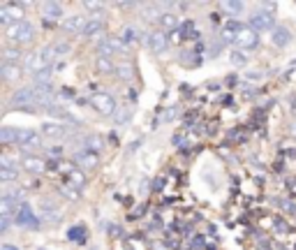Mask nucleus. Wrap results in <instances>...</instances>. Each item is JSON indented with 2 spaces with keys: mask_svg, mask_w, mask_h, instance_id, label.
<instances>
[{
  "mask_svg": "<svg viewBox=\"0 0 296 250\" xmlns=\"http://www.w3.org/2000/svg\"><path fill=\"white\" fill-rule=\"evenodd\" d=\"M74 163L81 165V167H95L97 165V156L88 149H79V151H74Z\"/></svg>",
  "mask_w": 296,
  "mask_h": 250,
  "instance_id": "14",
  "label": "nucleus"
},
{
  "mask_svg": "<svg viewBox=\"0 0 296 250\" xmlns=\"http://www.w3.org/2000/svg\"><path fill=\"white\" fill-rule=\"evenodd\" d=\"M271 42H273L276 47H285V44H290V42H292V33H290V28H285V26L273 28Z\"/></svg>",
  "mask_w": 296,
  "mask_h": 250,
  "instance_id": "17",
  "label": "nucleus"
},
{
  "mask_svg": "<svg viewBox=\"0 0 296 250\" xmlns=\"http://www.w3.org/2000/svg\"><path fill=\"white\" fill-rule=\"evenodd\" d=\"M2 79L5 82H12V79H16V77L21 75V70H19V63H5L2 61Z\"/></svg>",
  "mask_w": 296,
  "mask_h": 250,
  "instance_id": "21",
  "label": "nucleus"
},
{
  "mask_svg": "<svg viewBox=\"0 0 296 250\" xmlns=\"http://www.w3.org/2000/svg\"><path fill=\"white\" fill-rule=\"evenodd\" d=\"M243 2H238V0H229V2H222V9L229 14H241L243 12Z\"/></svg>",
  "mask_w": 296,
  "mask_h": 250,
  "instance_id": "29",
  "label": "nucleus"
},
{
  "mask_svg": "<svg viewBox=\"0 0 296 250\" xmlns=\"http://www.w3.org/2000/svg\"><path fill=\"white\" fill-rule=\"evenodd\" d=\"M33 37H35V26L26 19L7 28V40L12 44H23V42H30Z\"/></svg>",
  "mask_w": 296,
  "mask_h": 250,
  "instance_id": "2",
  "label": "nucleus"
},
{
  "mask_svg": "<svg viewBox=\"0 0 296 250\" xmlns=\"http://www.w3.org/2000/svg\"><path fill=\"white\" fill-rule=\"evenodd\" d=\"M130 118H132V109H130V107H118V111L114 114L116 123H128Z\"/></svg>",
  "mask_w": 296,
  "mask_h": 250,
  "instance_id": "28",
  "label": "nucleus"
},
{
  "mask_svg": "<svg viewBox=\"0 0 296 250\" xmlns=\"http://www.w3.org/2000/svg\"><path fill=\"white\" fill-rule=\"evenodd\" d=\"M61 192H63V195H65V197H68V199H72V202H74V199H79V190H76V188H72L70 183H65V185H61Z\"/></svg>",
  "mask_w": 296,
  "mask_h": 250,
  "instance_id": "31",
  "label": "nucleus"
},
{
  "mask_svg": "<svg viewBox=\"0 0 296 250\" xmlns=\"http://www.w3.org/2000/svg\"><path fill=\"white\" fill-rule=\"evenodd\" d=\"M0 181H2V183L19 181V169H14V167H0Z\"/></svg>",
  "mask_w": 296,
  "mask_h": 250,
  "instance_id": "24",
  "label": "nucleus"
},
{
  "mask_svg": "<svg viewBox=\"0 0 296 250\" xmlns=\"http://www.w3.org/2000/svg\"><path fill=\"white\" fill-rule=\"evenodd\" d=\"M116 72H118V77H121V79H130V77H132V65H118V70H116Z\"/></svg>",
  "mask_w": 296,
  "mask_h": 250,
  "instance_id": "35",
  "label": "nucleus"
},
{
  "mask_svg": "<svg viewBox=\"0 0 296 250\" xmlns=\"http://www.w3.org/2000/svg\"><path fill=\"white\" fill-rule=\"evenodd\" d=\"M42 135L51 137V139H61V137L68 135V125H63V123H47V125H42Z\"/></svg>",
  "mask_w": 296,
  "mask_h": 250,
  "instance_id": "15",
  "label": "nucleus"
},
{
  "mask_svg": "<svg viewBox=\"0 0 296 250\" xmlns=\"http://www.w3.org/2000/svg\"><path fill=\"white\" fill-rule=\"evenodd\" d=\"M42 14H44V19H47V21L61 19L63 5H61V2H44V5H42Z\"/></svg>",
  "mask_w": 296,
  "mask_h": 250,
  "instance_id": "18",
  "label": "nucleus"
},
{
  "mask_svg": "<svg viewBox=\"0 0 296 250\" xmlns=\"http://www.w3.org/2000/svg\"><path fill=\"white\" fill-rule=\"evenodd\" d=\"M176 23H178V16L176 14H171V12H164V14H160V26L162 28H176Z\"/></svg>",
  "mask_w": 296,
  "mask_h": 250,
  "instance_id": "25",
  "label": "nucleus"
},
{
  "mask_svg": "<svg viewBox=\"0 0 296 250\" xmlns=\"http://www.w3.org/2000/svg\"><path fill=\"white\" fill-rule=\"evenodd\" d=\"M51 77H54V72H51V70H44L40 75H33V82H35V86H49V83H51Z\"/></svg>",
  "mask_w": 296,
  "mask_h": 250,
  "instance_id": "26",
  "label": "nucleus"
},
{
  "mask_svg": "<svg viewBox=\"0 0 296 250\" xmlns=\"http://www.w3.org/2000/svg\"><path fill=\"white\" fill-rule=\"evenodd\" d=\"M83 237H86V230H83V227H72V230H70V239H76V241H83Z\"/></svg>",
  "mask_w": 296,
  "mask_h": 250,
  "instance_id": "33",
  "label": "nucleus"
},
{
  "mask_svg": "<svg viewBox=\"0 0 296 250\" xmlns=\"http://www.w3.org/2000/svg\"><path fill=\"white\" fill-rule=\"evenodd\" d=\"M16 146L21 149H40L42 146V137L30 128L19 130V137H16Z\"/></svg>",
  "mask_w": 296,
  "mask_h": 250,
  "instance_id": "9",
  "label": "nucleus"
},
{
  "mask_svg": "<svg viewBox=\"0 0 296 250\" xmlns=\"http://www.w3.org/2000/svg\"><path fill=\"white\" fill-rule=\"evenodd\" d=\"M12 107L26 109V111H35V107H40V97H37V90L35 88H19L14 90L12 95Z\"/></svg>",
  "mask_w": 296,
  "mask_h": 250,
  "instance_id": "1",
  "label": "nucleus"
},
{
  "mask_svg": "<svg viewBox=\"0 0 296 250\" xmlns=\"http://www.w3.org/2000/svg\"><path fill=\"white\" fill-rule=\"evenodd\" d=\"M95 68H97V72H100V75H114L116 70V65H114V61H111V58H97V63H95Z\"/></svg>",
  "mask_w": 296,
  "mask_h": 250,
  "instance_id": "22",
  "label": "nucleus"
},
{
  "mask_svg": "<svg viewBox=\"0 0 296 250\" xmlns=\"http://www.w3.org/2000/svg\"><path fill=\"white\" fill-rule=\"evenodd\" d=\"M123 42H125V44H135L137 42V30L132 26H128L123 30Z\"/></svg>",
  "mask_w": 296,
  "mask_h": 250,
  "instance_id": "32",
  "label": "nucleus"
},
{
  "mask_svg": "<svg viewBox=\"0 0 296 250\" xmlns=\"http://www.w3.org/2000/svg\"><path fill=\"white\" fill-rule=\"evenodd\" d=\"M292 132H294V137H296V121H294V125H292Z\"/></svg>",
  "mask_w": 296,
  "mask_h": 250,
  "instance_id": "38",
  "label": "nucleus"
},
{
  "mask_svg": "<svg viewBox=\"0 0 296 250\" xmlns=\"http://www.w3.org/2000/svg\"><path fill=\"white\" fill-rule=\"evenodd\" d=\"M146 44H148V49H150L153 54H162V51H167V47H169V35L162 33V30L150 33L146 37Z\"/></svg>",
  "mask_w": 296,
  "mask_h": 250,
  "instance_id": "10",
  "label": "nucleus"
},
{
  "mask_svg": "<svg viewBox=\"0 0 296 250\" xmlns=\"http://www.w3.org/2000/svg\"><path fill=\"white\" fill-rule=\"evenodd\" d=\"M68 178H70V185L72 188H76V190H81L83 185H86V176H83V171L81 169H72L68 174Z\"/></svg>",
  "mask_w": 296,
  "mask_h": 250,
  "instance_id": "23",
  "label": "nucleus"
},
{
  "mask_svg": "<svg viewBox=\"0 0 296 250\" xmlns=\"http://www.w3.org/2000/svg\"><path fill=\"white\" fill-rule=\"evenodd\" d=\"M125 51H128V44L118 37H107L97 44V54L102 58H111V54H125Z\"/></svg>",
  "mask_w": 296,
  "mask_h": 250,
  "instance_id": "6",
  "label": "nucleus"
},
{
  "mask_svg": "<svg viewBox=\"0 0 296 250\" xmlns=\"http://www.w3.org/2000/svg\"><path fill=\"white\" fill-rule=\"evenodd\" d=\"M26 70L30 75H40L44 70H51V61H49L47 54L40 49V51H35V54H30L26 58Z\"/></svg>",
  "mask_w": 296,
  "mask_h": 250,
  "instance_id": "7",
  "label": "nucleus"
},
{
  "mask_svg": "<svg viewBox=\"0 0 296 250\" xmlns=\"http://www.w3.org/2000/svg\"><path fill=\"white\" fill-rule=\"evenodd\" d=\"M241 30H243V26L238 23V21H236V19H229L227 23L222 26V35H220L222 42H224V44H231V42H234V44H236V40H238Z\"/></svg>",
  "mask_w": 296,
  "mask_h": 250,
  "instance_id": "12",
  "label": "nucleus"
},
{
  "mask_svg": "<svg viewBox=\"0 0 296 250\" xmlns=\"http://www.w3.org/2000/svg\"><path fill=\"white\" fill-rule=\"evenodd\" d=\"M19 58H21L19 49H5V54H2V61L5 63H19Z\"/></svg>",
  "mask_w": 296,
  "mask_h": 250,
  "instance_id": "30",
  "label": "nucleus"
},
{
  "mask_svg": "<svg viewBox=\"0 0 296 250\" xmlns=\"http://www.w3.org/2000/svg\"><path fill=\"white\" fill-rule=\"evenodd\" d=\"M12 220H14V216H0V232L9 230V227H12Z\"/></svg>",
  "mask_w": 296,
  "mask_h": 250,
  "instance_id": "36",
  "label": "nucleus"
},
{
  "mask_svg": "<svg viewBox=\"0 0 296 250\" xmlns=\"http://www.w3.org/2000/svg\"><path fill=\"white\" fill-rule=\"evenodd\" d=\"M231 63H234V65H245V63H248V56L241 54V51H234V54H231Z\"/></svg>",
  "mask_w": 296,
  "mask_h": 250,
  "instance_id": "34",
  "label": "nucleus"
},
{
  "mask_svg": "<svg viewBox=\"0 0 296 250\" xmlns=\"http://www.w3.org/2000/svg\"><path fill=\"white\" fill-rule=\"evenodd\" d=\"M16 137H19V128H0V142L5 144V146H12L16 144Z\"/></svg>",
  "mask_w": 296,
  "mask_h": 250,
  "instance_id": "20",
  "label": "nucleus"
},
{
  "mask_svg": "<svg viewBox=\"0 0 296 250\" xmlns=\"http://www.w3.org/2000/svg\"><path fill=\"white\" fill-rule=\"evenodd\" d=\"M23 169H26L28 174H40V171H44V163H42L40 158H33V156H28L23 158Z\"/></svg>",
  "mask_w": 296,
  "mask_h": 250,
  "instance_id": "19",
  "label": "nucleus"
},
{
  "mask_svg": "<svg viewBox=\"0 0 296 250\" xmlns=\"http://www.w3.org/2000/svg\"><path fill=\"white\" fill-rule=\"evenodd\" d=\"M83 149H88V151H97V149H102V139L97 135H88V137H83Z\"/></svg>",
  "mask_w": 296,
  "mask_h": 250,
  "instance_id": "27",
  "label": "nucleus"
},
{
  "mask_svg": "<svg viewBox=\"0 0 296 250\" xmlns=\"http://www.w3.org/2000/svg\"><path fill=\"white\" fill-rule=\"evenodd\" d=\"M37 250H49V248H37Z\"/></svg>",
  "mask_w": 296,
  "mask_h": 250,
  "instance_id": "39",
  "label": "nucleus"
},
{
  "mask_svg": "<svg viewBox=\"0 0 296 250\" xmlns=\"http://www.w3.org/2000/svg\"><path fill=\"white\" fill-rule=\"evenodd\" d=\"M83 7H86L88 12H102V9H104L102 2H83Z\"/></svg>",
  "mask_w": 296,
  "mask_h": 250,
  "instance_id": "37",
  "label": "nucleus"
},
{
  "mask_svg": "<svg viewBox=\"0 0 296 250\" xmlns=\"http://www.w3.org/2000/svg\"><path fill=\"white\" fill-rule=\"evenodd\" d=\"M14 223L19 225V227H26V230H37V227H40V218L35 216V211L30 209V204L21 202L19 211H16V216H14Z\"/></svg>",
  "mask_w": 296,
  "mask_h": 250,
  "instance_id": "5",
  "label": "nucleus"
},
{
  "mask_svg": "<svg viewBox=\"0 0 296 250\" xmlns=\"http://www.w3.org/2000/svg\"><path fill=\"white\" fill-rule=\"evenodd\" d=\"M86 23H88V21L83 19L81 14H72V16H65V19H63V30H65V33H70V35H76V33L83 35V28H86Z\"/></svg>",
  "mask_w": 296,
  "mask_h": 250,
  "instance_id": "11",
  "label": "nucleus"
},
{
  "mask_svg": "<svg viewBox=\"0 0 296 250\" xmlns=\"http://www.w3.org/2000/svg\"><path fill=\"white\" fill-rule=\"evenodd\" d=\"M90 104H93V109H97L102 116H114L116 111H118L114 95L104 93V90H97V93L90 95Z\"/></svg>",
  "mask_w": 296,
  "mask_h": 250,
  "instance_id": "3",
  "label": "nucleus"
},
{
  "mask_svg": "<svg viewBox=\"0 0 296 250\" xmlns=\"http://www.w3.org/2000/svg\"><path fill=\"white\" fill-rule=\"evenodd\" d=\"M23 16V7L21 5H0V23H5L7 28L9 26H14V23H19V21H23L21 19Z\"/></svg>",
  "mask_w": 296,
  "mask_h": 250,
  "instance_id": "8",
  "label": "nucleus"
},
{
  "mask_svg": "<svg viewBox=\"0 0 296 250\" xmlns=\"http://www.w3.org/2000/svg\"><path fill=\"white\" fill-rule=\"evenodd\" d=\"M102 30H104V21H102L100 16H93V19L86 23V28H83V37H86V40H93Z\"/></svg>",
  "mask_w": 296,
  "mask_h": 250,
  "instance_id": "16",
  "label": "nucleus"
},
{
  "mask_svg": "<svg viewBox=\"0 0 296 250\" xmlns=\"http://www.w3.org/2000/svg\"><path fill=\"white\" fill-rule=\"evenodd\" d=\"M236 44H238L241 49H255L257 44H259V35H257L252 28H245V26H243V30H241V35H238Z\"/></svg>",
  "mask_w": 296,
  "mask_h": 250,
  "instance_id": "13",
  "label": "nucleus"
},
{
  "mask_svg": "<svg viewBox=\"0 0 296 250\" xmlns=\"http://www.w3.org/2000/svg\"><path fill=\"white\" fill-rule=\"evenodd\" d=\"M250 28H252L255 33L273 30V28H276V14L271 12V9H257V12H252V16H250Z\"/></svg>",
  "mask_w": 296,
  "mask_h": 250,
  "instance_id": "4",
  "label": "nucleus"
}]
</instances>
